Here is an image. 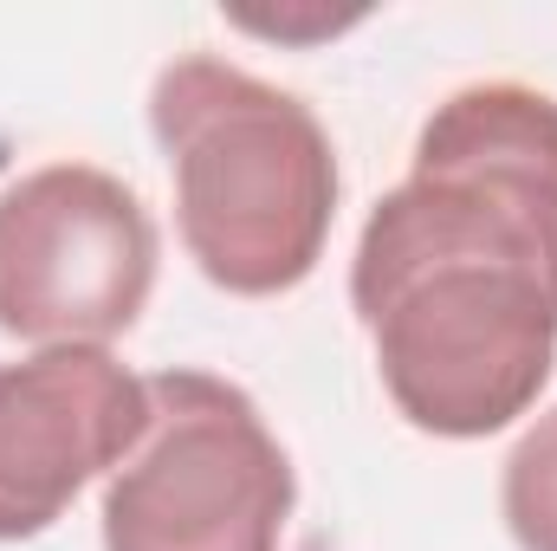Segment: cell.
I'll list each match as a JSON object with an SVG mask.
<instances>
[{
    "label": "cell",
    "instance_id": "obj_6",
    "mask_svg": "<svg viewBox=\"0 0 557 551\" xmlns=\"http://www.w3.org/2000/svg\"><path fill=\"white\" fill-rule=\"evenodd\" d=\"M499 513L519 551H557V409H545L499 474Z\"/></svg>",
    "mask_w": 557,
    "mask_h": 551
},
{
    "label": "cell",
    "instance_id": "obj_5",
    "mask_svg": "<svg viewBox=\"0 0 557 551\" xmlns=\"http://www.w3.org/2000/svg\"><path fill=\"white\" fill-rule=\"evenodd\" d=\"M149 383L104 344H46L0 364V546L39 539L59 513L137 454Z\"/></svg>",
    "mask_w": 557,
    "mask_h": 551
},
{
    "label": "cell",
    "instance_id": "obj_1",
    "mask_svg": "<svg viewBox=\"0 0 557 551\" xmlns=\"http://www.w3.org/2000/svg\"><path fill=\"white\" fill-rule=\"evenodd\" d=\"M350 305L421 434L480 441L532 409L557 364V98L499 78L434 105L357 234Z\"/></svg>",
    "mask_w": 557,
    "mask_h": 551
},
{
    "label": "cell",
    "instance_id": "obj_3",
    "mask_svg": "<svg viewBox=\"0 0 557 551\" xmlns=\"http://www.w3.org/2000/svg\"><path fill=\"white\" fill-rule=\"evenodd\" d=\"M143 383L149 428L104 480V551H278L298 480L253 396L208 370Z\"/></svg>",
    "mask_w": 557,
    "mask_h": 551
},
{
    "label": "cell",
    "instance_id": "obj_2",
    "mask_svg": "<svg viewBox=\"0 0 557 551\" xmlns=\"http://www.w3.org/2000/svg\"><path fill=\"white\" fill-rule=\"evenodd\" d=\"M149 131L175 169L182 247L221 292L273 298L311 279L337 221V149L305 98L182 52L156 72Z\"/></svg>",
    "mask_w": 557,
    "mask_h": 551
},
{
    "label": "cell",
    "instance_id": "obj_7",
    "mask_svg": "<svg viewBox=\"0 0 557 551\" xmlns=\"http://www.w3.org/2000/svg\"><path fill=\"white\" fill-rule=\"evenodd\" d=\"M247 33H267V39H305V33H337L363 13H318V20H292V13H234Z\"/></svg>",
    "mask_w": 557,
    "mask_h": 551
},
{
    "label": "cell",
    "instance_id": "obj_4",
    "mask_svg": "<svg viewBox=\"0 0 557 551\" xmlns=\"http://www.w3.org/2000/svg\"><path fill=\"white\" fill-rule=\"evenodd\" d=\"M156 221L98 162H46L0 188V331L20 344L124 338L156 285Z\"/></svg>",
    "mask_w": 557,
    "mask_h": 551
}]
</instances>
